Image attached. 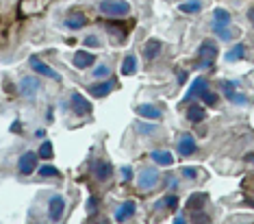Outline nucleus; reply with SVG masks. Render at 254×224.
Instances as JSON below:
<instances>
[{
  "instance_id": "1",
  "label": "nucleus",
  "mask_w": 254,
  "mask_h": 224,
  "mask_svg": "<svg viewBox=\"0 0 254 224\" xmlns=\"http://www.w3.org/2000/svg\"><path fill=\"white\" fill-rule=\"evenodd\" d=\"M217 44L211 42V39H204V42L200 44L198 53H195V57H198V61H195V68L198 70H211L213 66H215V59H217Z\"/></svg>"
},
{
  "instance_id": "2",
  "label": "nucleus",
  "mask_w": 254,
  "mask_h": 224,
  "mask_svg": "<svg viewBox=\"0 0 254 224\" xmlns=\"http://www.w3.org/2000/svg\"><path fill=\"white\" fill-rule=\"evenodd\" d=\"M98 11L107 18H124L130 13V4L126 0H102L98 4Z\"/></svg>"
},
{
  "instance_id": "3",
  "label": "nucleus",
  "mask_w": 254,
  "mask_h": 224,
  "mask_svg": "<svg viewBox=\"0 0 254 224\" xmlns=\"http://www.w3.org/2000/svg\"><path fill=\"white\" fill-rule=\"evenodd\" d=\"M65 198L61 196V194H53V196L48 198V220L53 222V224H57V222H61V218H63V214H65Z\"/></svg>"
},
{
  "instance_id": "4",
  "label": "nucleus",
  "mask_w": 254,
  "mask_h": 224,
  "mask_svg": "<svg viewBox=\"0 0 254 224\" xmlns=\"http://www.w3.org/2000/svg\"><path fill=\"white\" fill-rule=\"evenodd\" d=\"M39 87H42V83L37 81V76H22L20 83H18L20 96H22V98H26V100H33V98H35Z\"/></svg>"
},
{
  "instance_id": "5",
  "label": "nucleus",
  "mask_w": 254,
  "mask_h": 224,
  "mask_svg": "<svg viewBox=\"0 0 254 224\" xmlns=\"http://www.w3.org/2000/svg\"><path fill=\"white\" fill-rule=\"evenodd\" d=\"M161 183V172L157 168H146L139 172V176H137V185L139 189H152L157 187Z\"/></svg>"
},
{
  "instance_id": "6",
  "label": "nucleus",
  "mask_w": 254,
  "mask_h": 224,
  "mask_svg": "<svg viewBox=\"0 0 254 224\" xmlns=\"http://www.w3.org/2000/svg\"><path fill=\"white\" fill-rule=\"evenodd\" d=\"M37 159H39V154L35 150H26L18 159V172L22 176H31L33 172H35V168H37Z\"/></svg>"
},
{
  "instance_id": "7",
  "label": "nucleus",
  "mask_w": 254,
  "mask_h": 224,
  "mask_svg": "<svg viewBox=\"0 0 254 224\" xmlns=\"http://www.w3.org/2000/svg\"><path fill=\"white\" fill-rule=\"evenodd\" d=\"M198 150V142H195V137L191 133H183L178 137L176 142V152L181 154V157H191Z\"/></svg>"
},
{
  "instance_id": "8",
  "label": "nucleus",
  "mask_w": 254,
  "mask_h": 224,
  "mask_svg": "<svg viewBox=\"0 0 254 224\" xmlns=\"http://www.w3.org/2000/svg\"><path fill=\"white\" fill-rule=\"evenodd\" d=\"M135 214H137V203H135V200H124V203L115 209L113 218H115V222H118V224H126L128 220L135 218Z\"/></svg>"
},
{
  "instance_id": "9",
  "label": "nucleus",
  "mask_w": 254,
  "mask_h": 224,
  "mask_svg": "<svg viewBox=\"0 0 254 224\" xmlns=\"http://www.w3.org/2000/svg\"><path fill=\"white\" fill-rule=\"evenodd\" d=\"M28 66H31L33 70H35V74H42V76L53 78V81H61V74H59V72H55L53 68H50L48 63H44L37 55H33L31 59H28Z\"/></svg>"
},
{
  "instance_id": "10",
  "label": "nucleus",
  "mask_w": 254,
  "mask_h": 224,
  "mask_svg": "<svg viewBox=\"0 0 254 224\" xmlns=\"http://www.w3.org/2000/svg\"><path fill=\"white\" fill-rule=\"evenodd\" d=\"M91 174H94L96 181L107 183L113 176V165L105 161V159H98V161H94V165H91Z\"/></svg>"
},
{
  "instance_id": "11",
  "label": "nucleus",
  "mask_w": 254,
  "mask_h": 224,
  "mask_svg": "<svg viewBox=\"0 0 254 224\" xmlns=\"http://www.w3.org/2000/svg\"><path fill=\"white\" fill-rule=\"evenodd\" d=\"M70 107H72V111L76 113L78 118H83V116H87V113H91V102L85 98L83 94H78V91H74V94H72Z\"/></svg>"
},
{
  "instance_id": "12",
  "label": "nucleus",
  "mask_w": 254,
  "mask_h": 224,
  "mask_svg": "<svg viewBox=\"0 0 254 224\" xmlns=\"http://www.w3.org/2000/svg\"><path fill=\"white\" fill-rule=\"evenodd\" d=\"M209 89V83H206V78L204 76H198L195 81L191 83V87H189V91L185 94V98H183V102L187 105V102H191V100H195V98H200L204 91Z\"/></svg>"
},
{
  "instance_id": "13",
  "label": "nucleus",
  "mask_w": 254,
  "mask_h": 224,
  "mask_svg": "<svg viewBox=\"0 0 254 224\" xmlns=\"http://www.w3.org/2000/svg\"><path fill=\"white\" fill-rule=\"evenodd\" d=\"M137 113L146 120H152V122H161L163 120V109L152 105V102H143V105L137 107Z\"/></svg>"
},
{
  "instance_id": "14",
  "label": "nucleus",
  "mask_w": 254,
  "mask_h": 224,
  "mask_svg": "<svg viewBox=\"0 0 254 224\" xmlns=\"http://www.w3.org/2000/svg\"><path fill=\"white\" fill-rule=\"evenodd\" d=\"M113 89H115V81H111V78H105V81L94 83L87 87V91L94 96V98H105V96H109Z\"/></svg>"
},
{
  "instance_id": "15",
  "label": "nucleus",
  "mask_w": 254,
  "mask_h": 224,
  "mask_svg": "<svg viewBox=\"0 0 254 224\" xmlns=\"http://www.w3.org/2000/svg\"><path fill=\"white\" fill-rule=\"evenodd\" d=\"M72 63L78 68V70H87L96 63V55L89 53V50H76L72 57Z\"/></svg>"
},
{
  "instance_id": "16",
  "label": "nucleus",
  "mask_w": 254,
  "mask_h": 224,
  "mask_svg": "<svg viewBox=\"0 0 254 224\" xmlns=\"http://www.w3.org/2000/svg\"><path fill=\"white\" fill-rule=\"evenodd\" d=\"M161 48H163V46H161L159 39H154V37L148 39V42L143 44V59H146V61H154L161 55Z\"/></svg>"
},
{
  "instance_id": "17",
  "label": "nucleus",
  "mask_w": 254,
  "mask_h": 224,
  "mask_svg": "<svg viewBox=\"0 0 254 224\" xmlns=\"http://www.w3.org/2000/svg\"><path fill=\"white\" fill-rule=\"evenodd\" d=\"M230 13L226 9L217 7L215 11H213V18H211V28H222V26H230Z\"/></svg>"
},
{
  "instance_id": "18",
  "label": "nucleus",
  "mask_w": 254,
  "mask_h": 224,
  "mask_svg": "<svg viewBox=\"0 0 254 224\" xmlns=\"http://www.w3.org/2000/svg\"><path fill=\"white\" fill-rule=\"evenodd\" d=\"M150 159H152L157 165H163V168L174 165V154H172L170 150H152L150 152Z\"/></svg>"
},
{
  "instance_id": "19",
  "label": "nucleus",
  "mask_w": 254,
  "mask_h": 224,
  "mask_svg": "<svg viewBox=\"0 0 254 224\" xmlns=\"http://www.w3.org/2000/svg\"><path fill=\"white\" fill-rule=\"evenodd\" d=\"M187 120L189 122H193V124H200V122H204L206 120V109L202 107V105H189L187 107Z\"/></svg>"
},
{
  "instance_id": "20",
  "label": "nucleus",
  "mask_w": 254,
  "mask_h": 224,
  "mask_svg": "<svg viewBox=\"0 0 254 224\" xmlns=\"http://www.w3.org/2000/svg\"><path fill=\"white\" fill-rule=\"evenodd\" d=\"M206 203H209V194H204V192H202V194H193V196L187 200V209L191 211V214H195V211L204 209Z\"/></svg>"
},
{
  "instance_id": "21",
  "label": "nucleus",
  "mask_w": 254,
  "mask_h": 224,
  "mask_svg": "<svg viewBox=\"0 0 254 224\" xmlns=\"http://www.w3.org/2000/svg\"><path fill=\"white\" fill-rule=\"evenodd\" d=\"M246 53H248V46L244 42H239V44H235L230 50H226V61L228 63H237V61L244 59Z\"/></svg>"
},
{
  "instance_id": "22",
  "label": "nucleus",
  "mask_w": 254,
  "mask_h": 224,
  "mask_svg": "<svg viewBox=\"0 0 254 224\" xmlns=\"http://www.w3.org/2000/svg\"><path fill=\"white\" fill-rule=\"evenodd\" d=\"M70 31H80V28H85V24H87V15H83V13H74L70 15L65 22H63Z\"/></svg>"
},
{
  "instance_id": "23",
  "label": "nucleus",
  "mask_w": 254,
  "mask_h": 224,
  "mask_svg": "<svg viewBox=\"0 0 254 224\" xmlns=\"http://www.w3.org/2000/svg\"><path fill=\"white\" fill-rule=\"evenodd\" d=\"M178 11L185 15H195L202 11V2L200 0H187V2H181L178 4Z\"/></svg>"
},
{
  "instance_id": "24",
  "label": "nucleus",
  "mask_w": 254,
  "mask_h": 224,
  "mask_svg": "<svg viewBox=\"0 0 254 224\" xmlns=\"http://www.w3.org/2000/svg\"><path fill=\"white\" fill-rule=\"evenodd\" d=\"M135 70H137V57L126 55L122 59V66H120V72H122L124 76H130V74H135Z\"/></svg>"
},
{
  "instance_id": "25",
  "label": "nucleus",
  "mask_w": 254,
  "mask_h": 224,
  "mask_svg": "<svg viewBox=\"0 0 254 224\" xmlns=\"http://www.w3.org/2000/svg\"><path fill=\"white\" fill-rule=\"evenodd\" d=\"M176 207H178V196L176 194H167V196H163L161 200L154 203V209H172L174 211Z\"/></svg>"
},
{
  "instance_id": "26",
  "label": "nucleus",
  "mask_w": 254,
  "mask_h": 224,
  "mask_svg": "<svg viewBox=\"0 0 254 224\" xmlns=\"http://www.w3.org/2000/svg\"><path fill=\"white\" fill-rule=\"evenodd\" d=\"M37 154H39V159H44V161H50V159H53V154H55L53 142H50V140H44L42 144H39V148H37Z\"/></svg>"
},
{
  "instance_id": "27",
  "label": "nucleus",
  "mask_w": 254,
  "mask_h": 224,
  "mask_svg": "<svg viewBox=\"0 0 254 224\" xmlns=\"http://www.w3.org/2000/svg\"><path fill=\"white\" fill-rule=\"evenodd\" d=\"M135 131L139 135H152V133H157V122H152V124H148V122H135Z\"/></svg>"
},
{
  "instance_id": "28",
  "label": "nucleus",
  "mask_w": 254,
  "mask_h": 224,
  "mask_svg": "<svg viewBox=\"0 0 254 224\" xmlns=\"http://www.w3.org/2000/svg\"><path fill=\"white\" fill-rule=\"evenodd\" d=\"M226 100L230 102V105H235V107L248 105V96H244L241 91H233V94H226Z\"/></svg>"
},
{
  "instance_id": "29",
  "label": "nucleus",
  "mask_w": 254,
  "mask_h": 224,
  "mask_svg": "<svg viewBox=\"0 0 254 224\" xmlns=\"http://www.w3.org/2000/svg\"><path fill=\"white\" fill-rule=\"evenodd\" d=\"M91 74H94V78H98V81H105V78H109V74H111V68L107 63H98L96 70H91Z\"/></svg>"
},
{
  "instance_id": "30",
  "label": "nucleus",
  "mask_w": 254,
  "mask_h": 224,
  "mask_svg": "<svg viewBox=\"0 0 254 224\" xmlns=\"http://www.w3.org/2000/svg\"><path fill=\"white\" fill-rule=\"evenodd\" d=\"M222 42H233L235 39V31H230V26H222V28H211Z\"/></svg>"
},
{
  "instance_id": "31",
  "label": "nucleus",
  "mask_w": 254,
  "mask_h": 224,
  "mask_svg": "<svg viewBox=\"0 0 254 224\" xmlns=\"http://www.w3.org/2000/svg\"><path fill=\"white\" fill-rule=\"evenodd\" d=\"M37 174L44 176V179H48V176H59V170H57L55 165H50V163H44V165H39L37 168Z\"/></svg>"
},
{
  "instance_id": "32",
  "label": "nucleus",
  "mask_w": 254,
  "mask_h": 224,
  "mask_svg": "<svg viewBox=\"0 0 254 224\" xmlns=\"http://www.w3.org/2000/svg\"><path fill=\"white\" fill-rule=\"evenodd\" d=\"M200 100L202 102H204V105H209V107H217V94H215V91H211V89H206L204 91V94H202L200 96Z\"/></svg>"
},
{
  "instance_id": "33",
  "label": "nucleus",
  "mask_w": 254,
  "mask_h": 224,
  "mask_svg": "<svg viewBox=\"0 0 254 224\" xmlns=\"http://www.w3.org/2000/svg\"><path fill=\"white\" fill-rule=\"evenodd\" d=\"M98 205H100V200H98V196H91L87 198V203H85V209H87V214H91V216H96L98 214Z\"/></svg>"
},
{
  "instance_id": "34",
  "label": "nucleus",
  "mask_w": 254,
  "mask_h": 224,
  "mask_svg": "<svg viewBox=\"0 0 254 224\" xmlns=\"http://www.w3.org/2000/svg\"><path fill=\"white\" fill-rule=\"evenodd\" d=\"M198 168H189V165H187V168H183L181 170V174H183V179H187V181H195V179H198Z\"/></svg>"
},
{
  "instance_id": "35",
  "label": "nucleus",
  "mask_w": 254,
  "mask_h": 224,
  "mask_svg": "<svg viewBox=\"0 0 254 224\" xmlns=\"http://www.w3.org/2000/svg\"><path fill=\"white\" fill-rule=\"evenodd\" d=\"M165 187L170 189V192H172V189H176V187H178V179H176L174 174H165Z\"/></svg>"
},
{
  "instance_id": "36",
  "label": "nucleus",
  "mask_w": 254,
  "mask_h": 224,
  "mask_svg": "<svg viewBox=\"0 0 254 224\" xmlns=\"http://www.w3.org/2000/svg\"><path fill=\"white\" fill-rule=\"evenodd\" d=\"M120 174H122V183H128V181H132V168H130V165H124Z\"/></svg>"
},
{
  "instance_id": "37",
  "label": "nucleus",
  "mask_w": 254,
  "mask_h": 224,
  "mask_svg": "<svg viewBox=\"0 0 254 224\" xmlns=\"http://www.w3.org/2000/svg\"><path fill=\"white\" fill-rule=\"evenodd\" d=\"M85 46H87V48H98V46H100V39L96 35H87L85 37Z\"/></svg>"
},
{
  "instance_id": "38",
  "label": "nucleus",
  "mask_w": 254,
  "mask_h": 224,
  "mask_svg": "<svg viewBox=\"0 0 254 224\" xmlns=\"http://www.w3.org/2000/svg\"><path fill=\"white\" fill-rule=\"evenodd\" d=\"M185 81H187V72H185V70H178V83H185Z\"/></svg>"
},
{
  "instance_id": "39",
  "label": "nucleus",
  "mask_w": 254,
  "mask_h": 224,
  "mask_svg": "<svg viewBox=\"0 0 254 224\" xmlns=\"http://www.w3.org/2000/svg\"><path fill=\"white\" fill-rule=\"evenodd\" d=\"M20 129H22V122L20 120H15V122L11 124V133H15V131H20Z\"/></svg>"
},
{
  "instance_id": "40",
  "label": "nucleus",
  "mask_w": 254,
  "mask_h": 224,
  "mask_svg": "<svg viewBox=\"0 0 254 224\" xmlns=\"http://www.w3.org/2000/svg\"><path fill=\"white\" fill-rule=\"evenodd\" d=\"M89 224H111L107 218H98V220H89Z\"/></svg>"
},
{
  "instance_id": "41",
  "label": "nucleus",
  "mask_w": 254,
  "mask_h": 224,
  "mask_svg": "<svg viewBox=\"0 0 254 224\" xmlns=\"http://www.w3.org/2000/svg\"><path fill=\"white\" fill-rule=\"evenodd\" d=\"M244 161H248V163H252V165H254V152L244 154Z\"/></svg>"
},
{
  "instance_id": "42",
  "label": "nucleus",
  "mask_w": 254,
  "mask_h": 224,
  "mask_svg": "<svg viewBox=\"0 0 254 224\" xmlns=\"http://www.w3.org/2000/svg\"><path fill=\"white\" fill-rule=\"evenodd\" d=\"M248 20H250V24L254 26V7L248 9Z\"/></svg>"
},
{
  "instance_id": "43",
  "label": "nucleus",
  "mask_w": 254,
  "mask_h": 224,
  "mask_svg": "<svg viewBox=\"0 0 254 224\" xmlns=\"http://www.w3.org/2000/svg\"><path fill=\"white\" fill-rule=\"evenodd\" d=\"M172 224H187V220H185V216H176L174 218V222Z\"/></svg>"
},
{
  "instance_id": "44",
  "label": "nucleus",
  "mask_w": 254,
  "mask_h": 224,
  "mask_svg": "<svg viewBox=\"0 0 254 224\" xmlns=\"http://www.w3.org/2000/svg\"><path fill=\"white\" fill-rule=\"evenodd\" d=\"M35 137H42V140H44V137H46V131H44V129H37V131H35Z\"/></svg>"
},
{
  "instance_id": "45",
  "label": "nucleus",
  "mask_w": 254,
  "mask_h": 224,
  "mask_svg": "<svg viewBox=\"0 0 254 224\" xmlns=\"http://www.w3.org/2000/svg\"><path fill=\"white\" fill-rule=\"evenodd\" d=\"M53 116H55V111H53V109H48V111H46V118L53 120Z\"/></svg>"
}]
</instances>
